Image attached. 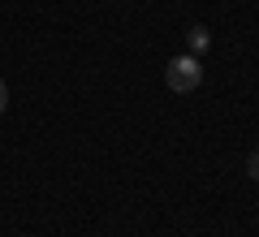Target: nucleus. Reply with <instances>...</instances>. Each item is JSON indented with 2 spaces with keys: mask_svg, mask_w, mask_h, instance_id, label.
I'll use <instances>...</instances> for the list:
<instances>
[{
  "mask_svg": "<svg viewBox=\"0 0 259 237\" xmlns=\"http://www.w3.org/2000/svg\"><path fill=\"white\" fill-rule=\"evenodd\" d=\"M164 82H168V91H177V95L194 91V86L203 82V65H199V56H173V61L164 65Z\"/></svg>",
  "mask_w": 259,
  "mask_h": 237,
  "instance_id": "obj_1",
  "label": "nucleus"
},
{
  "mask_svg": "<svg viewBox=\"0 0 259 237\" xmlns=\"http://www.w3.org/2000/svg\"><path fill=\"white\" fill-rule=\"evenodd\" d=\"M207 43H212V35H207V26H190V30H186V48H190V56L207 52Z\"/></svg>",
  "mask_w": 259,
  "mask_h": 237,
  "instance_id": "obj_2",
  "label": "nucleus"
},
{
  "mask_svg": "<svg viewBox=\"0 0 259 237\" xmlns=\"http://www.w3.org/2000/svg\"><path fill=\"white\" fill-rule=\"evenodd\" d=\"M5 108H9V82L0 78V117H5Z\"/></svg>",
  "mask_w": 259,
  "mask_h": 237,
  "instance_id": "obj_3",
  "label": "nucleus"
},
{
  "mask_svg": "<svg viewBox=\"0 0 259 237\" xmlns=\"http://www.w3.org/2000/svg\"><path fill=\"white\" fill-rule=\"evenodd\" d=\"M246 173L259 181V151H250V160H246Z\"/></svg>",
  "mask_w": 259,
  "mask_h": 237,
  "instance_id": "obj_4",
  "label": "nucleus"
}]
</instances>
